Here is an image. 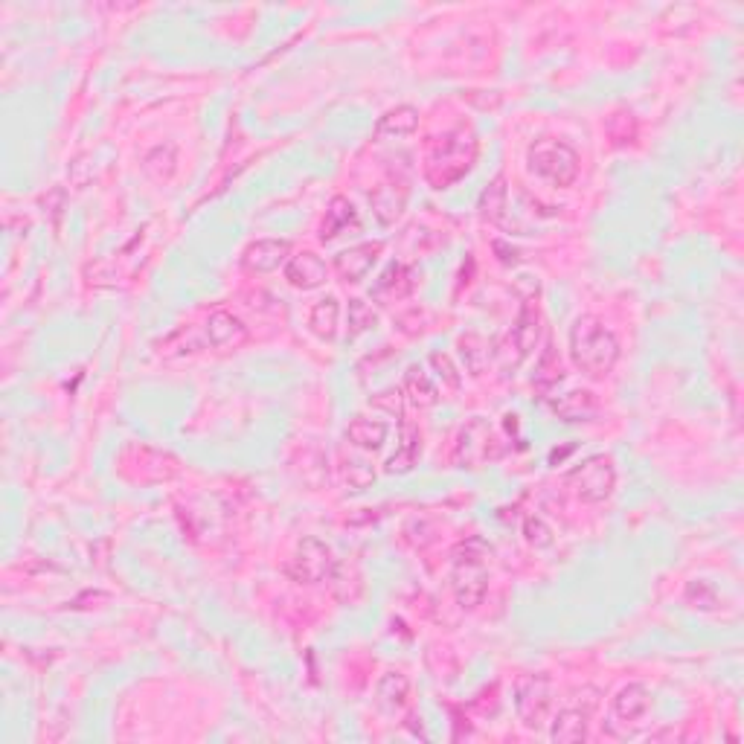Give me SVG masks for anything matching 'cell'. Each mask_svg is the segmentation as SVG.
<instances>
[{
	"label": "cell",
	"mask_w": 744,
	"mask_h": 744,
	"mask_svg": "<svg viewBox=\"0 0 744 744\" xmlns=\"http://www.w3.org/2000/svg\"><path fill=\"white\" fill-rule=\"evenodd\" d=\"M686 602H689L692 608L713 611V608H718V593H715L707 582H689V588H686Z\"/></svg>",
	"instance_id": "obj_34"
},
{
	"label": "cell",
	"mask_w": 744,
	"mask_h": 744,
	"mask_svg": "<svg viewBox=\"0 0 744 744\" xmlns=\"http://www.w3.org/2000/svg\"><path fill=\"white\" fill-rule=\"evenodd\" d=\"M503 442L497 431L489 425V419L474 416L471 422H465L454 442V463L460 468H480V465L495 463L503 457Z\"/></svg>",
	"instance_id": "obj_5"
},
{
	"label": "cell",
	"mask_w": 744,
	"mask_h": 744,
	"mask_svg": "<svg viewBox=\"0 0 744 744\" xmlns=\"http://www.w3.org/2000/svg\"><path fill=\"white\" fill-rule=\"evenodd\" d=\"M428 364L436 370V378L442 381V384H448L451 390H460V372L454 367V361L445 355V352H431V358H428Z\"/></svg>",
	"instance_id": "obj_33"
},
{
	"label": "cell",
	"mask_w": 744,
	"mask_h": 744,
	"mask_svg": "<svg viewBox=\"0 0 744 744\" xmlns=\"http://www.w3.org/2000/svg\"><path fill=\"white\" fill-rule=\"evenodd\" d=\"M460 358H463V364H465V370L471 372V375H480V372L486 370V361H489V346H486V341L480 338V335H465V338H460Z\"/></svg>",
	"instance_id": "obj_30"
},
{
	"label": "cell",
	"mask_w": 744,
	"mask_h": 744,
	"mask_svg": "<svg viewBox=\"0 0 744 744\" xmlns=\"http://www.w3.org/2000/svg\"><path fill=\"white\" fill-rule=\"evenodd\" d=\"M390 436V425L384 419H372V416H355L346 428V439L364 451H378Z\"/></svg>",
	"instance_id": "obj_21"
},
{
	"label": "cell",
	"mask_w": 744,
	"mask_h": 744,
	"mask_svg": "<svg viewBox=\"0 0 744 744\" xmlns=\"http://www.w3.org/2000/svg\"><path fill=\"white\" fill-rule=\"evenodd\" d=\"M550 739L558 744H576L588 739V713L585 710H576V707H567L553 718V727H550Z\"/></svg>",
	"instance_id": "obj_22"
},
{
	"label": "cell",
	"mask_w": 744,
	"mask_h": 744,
	"mask_svg": "<svg viewBox=\"0 0 744 744\" xmlns=\"http://www.w3.org/2000/svg\"><path fill=\"white\" fill-rule=\"evenodd\" d=\"M651 707V692L643 686V683H628V686H622L620 692L614 695V701H611V721H608V727L611 724H637L643 715L649 713Z\"/></svg>",
	"instance_id": "obj_12"
},
{
	"label": "cell",
	"mask_w": 744,
	"mask_h": 744,
	"mask_svg": "<svg viewBox=\"0 0 744 744\" xmlns=\"http://www.w3.org/2000/svg\"><path fill=\"white\" fill-rule=\"evenodd\" d=\"M524 538H527L529 547H550L553 544V529L544 524V518L529 515L524 521Z\"/></svg>",
	"instance_id": "obj_35"
},
{
	"label": "cell",
	"mask_w": 744,
	"mask_h": 744,
	"mask_svg": "<svg viewBox=\"0 0 744 744\" xmlns=\"http://www.w3.org/2000/svg\"><path fill=\"white\" fill-rule=\"evenodd\" d=\"M338 320H341V306L335 297H326V300H317L311 306L309 314V326L311 332L323 341H332L338 335Z\"/></svg>",
	"instance_id": "obj_25"
},
{
	"label": "cell",
	"mask_w": 744,
	"mask_h": 744,
	"mask_svg": "<svg viewBox=\"0 0 744 744\" xmlns=\"http://www.w3.org/2000/svg\"><path fill=\"white\" fill-rule=\"evenodd\" d=\"M416 274L404 265H390L384 271V277L378 279V285L372 288V297L378 300H402V297H410V291L416 288Z\"/></svg>",
	"instance_id": "obj_24"
},
{
	"label": "cell",
	"mask_w": 744,
	"mask_h": 744,
	"mask_svg": "<svg viewBox=\"0 0 744 744\" xmlns=\"http://www.w3.org/2000/svg\"><path fill=\"white\" fill-rule=\"evenodd\" d=\"M378 326V311L364 300H349V338H358Z\"/></svg>",
	"instance_id": "obj_32"
},
{
	"label": "cell",
	"mask_w": 744,
	"mask_h": 744,
	"mask_svg": "<svg viewBox=\"0 0 744 744\" xmlns=\"http://www.w3.org/2000/svg\"><path fill=\"white\" fill-rule=\"evenodd\" d=\"M477 137L474 131H465V128H457V131H448L436 140L428 152V160H425V178L434 189H448L457 181H463L465 175L471 172L474 160H477Z\"/></svg>",
	"instance_id": "obj_2"
},
{
	"label": "cell",
	"mask_w": 744,
	"mask_h": 744,
	"mask_svg": "<svg viewBox=\"0 0 744 744\" xmlns=\"http://www.w3.org/2000/svg\"><path fill=\"white\" fill-rule=\"evenodd\" d=\"M402 207L404 195H396L393 186H381V189L372 195V210H375V216H378L381 224H393L396 218L402 216Z\"/></svg>",
	"instance_id": "obj_31"
},
{
	"label": "cell",
	"mask_w": 744,
	"mask_h": 744,
	"mask_svg": "<svg viewBox=\"0 0 744 744\" xmlns=\"http://www.w3.org/2000/svg\"><path fill=\"white\" fill-rule=\"evenodd\" d=\"M541 309H538V303L535 300H527L521 311H518V320H515V326H512V332H509V338L506 343L518 352V364L532 355V349L538 346L541 341Z\"/></svg>",
	"instance_id": "obj_10"
},
{
	"label": "cell",
	"mask_w": 744,
	"mask_h": 744,
	"mask_svg": "<svg viewBox=\"0 0 744 744\" xmlns=\"http://www.w3.org/2000/svg\"><path fill=\"white\" fill-rule=\"evenodd\" d=\"M495 250L497 253H506V256L500 259L503 265H515V262H518V250H509L503 242H495Z\"/></svg>",
	"instance_id": "obj_36"
},
{
	"label": "cell",
	"mask_w": 744,
	"mask_h": 744,
	"mask_svg": "<svg viewBox=\"0 0 744 744\" xmlns=\"http://www.w3.org/2000/svg\"><path fill=\"white\" fill-rule=\"evenodd\" d=\"M480 216L492 224H506V181L500 175L480 195Z\"/></svg>",
	"instance_id": "obj_27"
},
{
	"label": "cell",
	"mask_w": 744,
	"mask_h": 744,
	"mask_svg": "<svg viewBox=\"0 0 744 744\" xmlns=\"http://www.w3.org/2000/svg\"><path fill=\"white\" fill-rule=\"evenodd\" d=\"M204 329H207V341L213 343L216 349H239V346L248 343V326L230 311H213L207 317Z\"/></svg>",
	"instance_id": "obj_15"
},
{
	"label": "cell",
	"mask_w": 744,
	"mask_h": 744,
	"mask_svg": "<svg viewBox=\"0 0 744 744\" xmlns=\"http://www.w3.org/2000/svg\"><path fill=\"white\" fill-rule=\"evenodd\" d=\"M605 134H608V140L614 143V146H628V143H634L637 140V120H634V114L631 111H614L608 120H605Z\"/></svg>",
	"instance_id": "obj_28"
},
{
	"label": "cell",
	"mask_w": 744,
	"mask_h": 744,
	"mask_svg": "<svg viewBox=\"0 0 744 744\" xmlns=\"http://www.w3.org/2000/svg\"><path fill=\"white\" fill-rule=\"evenodd\" d=\"M404 396L419 410H428V407H434L439 402V390H436L434 378L425 372V367L413 364L407 370V375H404Z\"/></svg>",
	"instance_id": "obj_23"
},
{
	"label": "cell",
	"mask_w": 744,
	"mask_h": 744,
	"mask_svg": "<svg viewBox=\"0 0 744 744\" xmlns=\"http://www.w3.org/2000/svg\"><path fill=\"white\" fill-rule=\"evenodd\" d=\"M550 410L561 422H593L599 416V399L590 390H570L564 396L550 399Z\"/></svg>",
	"instance_id": "obj_17"
},
{
	"label": "cell",
	"mask_w": 744,
	"mask_h": 744,
	"mask_svg": "<svg viewBox=\"0 0 744 744\" xmlns=\"http://www.w3.org/2000/svg\"><path fill=\"white\" fill-rule=\"evenodd\" d=\"M515 710L524 727L538 730L553 710V683L547 675H521L515 683Z\"/></svg>",
	"instance_id": "obj_8"
},
{
	"label": "cell",
	"mask_w": 744,
	"mask_h": 744,
	"mask_svg": "<svg viewBox=\"0 0 744 744\" xmlns=\"http://www.w3.org/2000/svg\"><path fill=\"white\" fill-rule=\"evenodd\" d=\"M291 245L285 239H256L242 253V268L248 274H271L288 259Z\"/></svg>",
	"instance_id": "obj_11"
},
{
	"label": "cell",
	"mask_w": 744,
	"mask_h": 744,
	"mask_svg": "<svg viewBox=\"0 0 744 744\" xmlns=\"http://www.w3.org/2000/svg\"><path fill=\"white\" fill-rule=\"evenodd\" d=\"M175 166H178V155H175V146H157L152 149L146 160H143V169L155 178V181H169L175 175Z\"/></svg>",
	"instance_id": "obj_29"
},
{
	"label": "cell",
	"mask_w": 744,
	"mask_h": 744,
	"mask_svg": "<svg viewBox=\"0 0 744 744\" xmlns=\"http://www.w3.org/2000/svg\"><path fill=\"white\" fill-rule=\"evenodd\" d=\"M349 227L352 230H361V218H358V210L352 207V201L338 195V198H332V204L326 210V218L320 224V242L338 239L341 233H349Z\"/></svg>",
	"instance_id": "obj_19"
},
{
	"label": "cell",
	"mask_w": 744,
	"mask_h": 744,
	"mask_svg": "<svg viewBox=\"0 0 744 744\" xmlns=\"http://www.w3.org/2000/svg\"><path fill=\"white\" fill-rule=\"evenodd\" d=\"M120 471L131 483H163L181 471V460L152 445H128L120 454Z\"/></svg>",
	"instance_id": "obj_6"
},
{
	"label": "cell",
	"mask_w": 744,
	"mask_h": 744,
	"mask_svg": "<svg viewBox=\"0 0 744 744\" xmlns=\"http://www.w3.org/2000/svg\"><path fill=\"white\" fill-rule=\"evenodd\" d=\"M410 704V678L404 672H387L375 683V707L384 715L404 713Z\"/></svg>",
	"instance_id": "obj_16"
},
{
	"label": "cell",
	"mask_w": 744,
	"mask_h": 744,
	"mask_svg": "<svg viewBox=\"0 0 744 744\" xmlns=\"http://www.w3.org/2000/svg\"><path fill=\"white\" fill-rule=\"evenodd\" d=\"M326 277H329L326 262H323L317 253H311V250H303V253L291 256L288 265H285V279H288L294 288H300V291H314V288H320V285L326 282Z\"/></svg>",
	"instance_id": "obj_14"
},
{
	"label": "cell",
	"mask_w": 744,
	"mask_h": 744,
	"mask_svg": "<svg viewBox=\"0 0 744 744\" xmlns=\"http://www.w3.org/2000/svg\"><path fill=\"white\" fill-rule=\"evenodd\" d=\"M567 486L573 489V495L585 503H602L608 497L614 495L617 489V468H614V460L605 457V454H596V457H588L582 465H576L570 474H567Z\"/></svg>",
	"instance_id": "obj_7"
},
{
	"label": "cell",
	"mask_w": 744,
	"mask_h": 744,
	"mask_svg": "<svg viewBox=\"0 0 744 744\" xmlns=\"http://www.w3.org/2000/svg\"><path fill=\"white\" fill-rule=\"evenodd\" d=\"M570 358L588 378H605L620 361V341L599 317L582 314L570 326Z\"/></svg>",
	"instance_id": "obj_1"
},
{
	"label": "cell",
	"mask_w": 744,
	"mask_h": 744,
	"mask_svg": "<svg viewBox=\"0 0 744 744\" xmlns=\"http://www.w3.org/2000/svg\"><path fill=\"white\" fill-rule=\"evenodd\" d=\"M416 128H419V111L413 105H396L384 117H378V123L372 128V137L375 140H384V137L402 140V137H410Z\"/></svg>",
	"instance_id": "obj_20"
},
{
	"label": "cell",
	"mask_w": 744,
	"mask_h": 744,
	"mask_svg": "<svg viewBox=\"0 0 744 744\" xmlns=\"http://www.w3.org/2000/svg\"><path fill=\"white\" fill-rule=\"evenodd\" d=\"M384 245L381 242H364V245H355V248L341 250L335 256V271L343 282H361L372 271V265L378 262Z\"/></svg>",
	"instance_id": "obj_13"
},
{
	"label": "cell",
	"mask_w": 744,
	"mask_h": 744,
	"mask_svg": "<svg viewBox=\"0 0 744 744\" xmlns=\"http://www.w3.org/2000/svg\"><path fill=\"white\" fill-rule=\"evenodd\" d=\"M561 378H564V370H561V358H558L556 346H547L544 355H541L538 364H535L532 387H535L541 396H550L558 384H561Z\"/></svg>",
	"instance_id": "obj_26"
},
{
	"label": "cell",
	"mask_w": 744,
	"mask_h": 744,
	"mask_svg": "<svg viewBox=\"0 0 744 744\" xmlns=\"http://www.w3.org/2000/svg\"><path fill=\"white\" fill-rule=\"evenodd\" d=\"M527 163L532 175L544 178L547 184L553 186H573V181L579 178V155H576V149L561 143V140H553V137L535 140L529 146Z\"/></svg>",
	"instance_id": "obj_4"
},
{
	"label": "cell",
	"mask_w": 744,
	"mask_h": 744,
	"mask_svg": "<svg viewBox=\"0 0 744 744\" xmlns=\"http://www.w3.org/2000/svg\"><path fill=\"white\" fill-rule=\"evenodd\" d=\"M332 567H335L332 547L320 538H303L291 561L285 564V573L300 585H317L332 573Z\"/></svg>",
	"instance_id": "obj_9"
},
{
	"label": "cell",
	"mask_w": 744,
	"mask_h": 744,
	"mask_svg": "<svg viewBox=\"0 0 744 744\" xmlns=\"http://www.w3.org/2000/svg\"><path fill=\"white\" fill-rule=\"evenodd\" d=\"M419 457H422V434H419V428H416L410 419H404L402 416L399 448H396V454L384 463V471H387V474H407V471L416 468Z\"/></svg>",
	"instance_id": "obj_18"
},
{
	"label": "cell",
	"mask_w": 744,
	"mask_h": 744,
	"mask_svg": "<svg viewBox=\"0 0 744 744\" xmlns=\"http://www.w3.org/2000/svg\"><path fill=\"white\" fill-rule=\"evenodd\" d=\"M492 544L480 535H471L454 547V573H451V585H454V596L457 605L463 611H474L486 590H489V576H486V561L492 558Z\"/></svg>",
	"instance_id": "obj_3"
}]
</instances>
